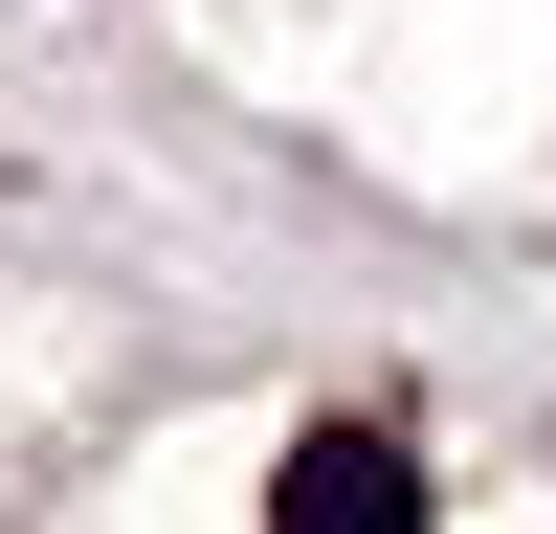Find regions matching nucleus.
<instances>
[{
    "label": "nucleus",
    "mask_w": 556,
    "mask_h": 534,
    "mask_svg": "<svg viewBox=\"0 0 556 534\" xmlns=\"http://www.w3.org/2000/svg\"><path fill=\"white\" fill-rule=\"evenodd\" d=\"M267 512H290V534H312V512H334V534H401V512H424V468H401L379 423H312V445H290V490H267Z\"/></svg>",
    "instance_id": "f257e3e1"
}]
</instances>
